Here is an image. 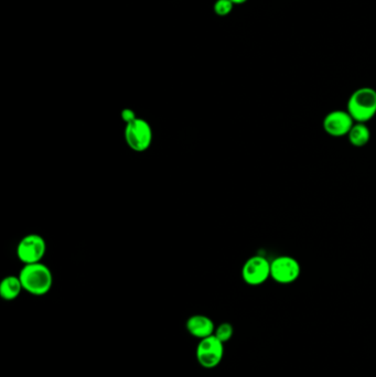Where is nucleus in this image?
<instances>
[{
    "label": "nucleus",
    "instance_id": "f257e3e1",
    "mask_svg": "<svg viewBox=\"0 0 376 377\" xmlns=\"http://www.w3.org/2000/svg\"><path fill=\"white\" fill-rule=\"evenodd\" d=\"M18 276L23 284V290L32 296H45L53 286L52 271L42 262L23 265Z\"/></svg>",
    "mask_w": 376,
    "mask_h": 377
},
{
    "label": "nucleus",
    "instance_id": "f03ea898",
    "mask_svg": "<svg viewBox=\"0 0 376 377\" xmlns=\"http://www.w3.org/2000/svg\"><path fill=\"white\" fill-rule=\"evenodd\" d=\"M346 111L355 123H368L376 115V91L372 87L354 91L349 98Z\"/></svg>",
    "mask_w": 376,
    "mask_h": 377
},
{
    "label": "nucleus",
    "instance_id": "7ed1b4c3",
    "mask_svg": "<svg viewBox=\"0 0 376 377\" xmlns=\"http://www.w3.org/2000/svg\"><path fill=\"white\" fill-rule=\"evenodd\" d=\"M126 144L131 150L144 152L153 144V133L151 124L144 118H138L126 124L124 130Z\"/></svg>",
    "mask_w": 376,
    "mask_h": 377
},
{
    "label": "nucleus",
    "instance_id": "20e7f679",
    "mask_svg": "<svg viewBox=\"0 0 376 377\" xmlns=\"http://www.w3.org/2000/svg\"><path fill=\"white\" fill-rule=\"evenodd\" d=\"M197 361L204 369H214L222 362L224 356V343L214 334L199 341L195 351Z\"/></svg>",
    "mask_w": 376,
    "mask_h": 377
},
{
    "label": "nucleus",
    "instance_id": "39448f33",
    "mask_svg": "<svg viewBox=\"0 0 376 377\" xmlns=\"http://www.w3.org/2000/svg\"><path fill=\"white\" fill-rule=\"evenodd\" d=\"M47 253V242L41 235L31 233L19 240L17 246L18 260L23 264L40 263Z\"/></svg>",
    "mask_w": 376,
    "mask_h": 377
},
{
    "label": "nucleus",
    "instance_id": "423d86ee",
    "mask_svg": "<svg viewBox=\"0 0 376 377\" xmlns=\"http://www.w3.org/2000/svg\"><path fill=\"white\" fill-rule=\"evenodd\" d=\"M300 273V264L291 256H278L271 262V278L282 285L293 284L298 279Z\"/></svg>",
    "mask_w": 376,
    "mask_h": 377
},
{
    "label": "nucleus",
    "instance_id": "0eeeda50",
    "mask_svg": "<svg viewBox=\"0 0 376 377\" xmlns=\"http://www.w3.org/2000/svg\"><path fill=\"white\" fill-rule=\"evenodd\" d=\"M242 278L247 285H263L271 278V262L261 255L252 256L243 265Z\"/></svg>",
    "mask_w": 376,
    "mask_h": 377
},
{
    "label": "nucleus",
    "instance_id": "6e6552de",
    "mask_svg": "<svg viewBox=\"0 0 376 377\" xmlns=\"http://www.w3.org/2000/svg\"><path fill=\"white\" fill-rule=\"evenodd\" d=\"M354 122L351 115L349 114L348 111H332L326 115L322 122L324 132L331 136V137H343L348 136L349 132L353 127Z\"/></svg>",
    "mask_w": 376,
    "mask_h": 377
},
{
    "label": "nucleus",
    "instance_id": "1a4fd4ad",
    "mask_svg": "<svg viewBox=\"0 0 376 377\" xmlns=\"http://www.w3.org/2000/svg\"><path fill=\"white\" fill-rule=\"evenodd\" d=\"M215 328L217 327L212 319L203 315L191 316L186 322V329L189 334L199 340L214 334Z\"/></svg>",
    "mask_w": 376,
    "mask_h": 377
},
{
    "label": "nucleus",
    "instance_id": "9d476101",
    "mask_svg": "<svg viewBox=\"0 0 376 377\" xmlns=\"http://www.w3.org/2000/svg\"><path fill=\"white\" fill-rule=\"evenodd\" d=\"M23 290V284L19 276L9 275L0 282V297L6 301L17 299Z\"/></svg>",
    "mask_w": 376,
    "mask_h": 377
},
{
    "label": "nucleus",
    "instance_id": "9b49d317",
    "mask_svg": "<svg viewBox=\"0 0 376 377\" xmlns=\"http://www.w3.org/2000/svg\"><path fill=\"white\" fill-rule=\"evenodd\" d=\"M349 141L354 147L361 148L368 145L371 139V130L366 123H354L348 134Z\"/></svg>",
    "mask_w": 376,
    "mask_h": 377
},
{
    "label": "nucleus",
    "instance_id": "f8f14e48",
    "mask_svg": "<svg viewBox=\"0 0 376 377\" xmlns=\"http://www.w3.org/2000/svg\"><path fill=\"white\" fill-rule=\"evenodd\" d=\"M233 334H234V328L229 322H223V323L219 324L218 327L215 328V336L223 343L230 341Z\"/></svg>",
    "mask_w": 376,
    "mask_h": 377
},
{
    "label": "nucleus",
    "instance_id": "ddd939ff",
    "mask_svg": "<svg viewBox=\"0 0 376 377\" xmlns=\"http://www.w3.org/2000/svg\"><path fill=\"white\" fill-rule=\"evenodd\" d=\"M233 7H234V3H232L231 0H217L213 9L218 16L225 17L228 14H231Z\"/></svg>",
    "mask_w": 376,
    "mask_h": 377
},
{
    "label": "nucleus",
    "instance_id": "4468645a",
    "mask_svg": "<svg viewBox=\"0 0 376 377\" xmlns=\"http://www.w3.org/2000/svg\"><path fill=\"white\" fill-rule=\"evenodd\" d=\"M136 114H135V112L134 111H133V109H123V112H122V119H123L126 124L131 123V122L136 119Z\"/></svg>",
    "mask_w": 376,
    "mask_h": 377
},
{
    "label": "nucleus",
    "instance_id": "2eb2a0df",
    "mask_svg": "<svg viewBox=\"0 0 376 377\" xmlns=\"http://www.w3.org/2000/svg\"><path fill=\"white\" fill-rule=\"evenodd\" d=\"M231 1L234 5H242V3H245L247 0H231Z\"/></svg>",
    "mask_w": 376,
    "mask_h": 377
}]
</instances>
